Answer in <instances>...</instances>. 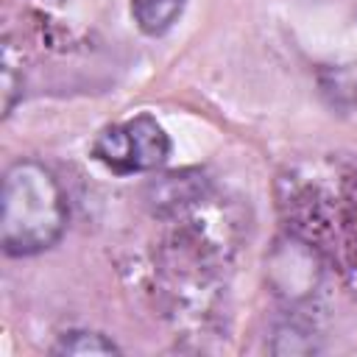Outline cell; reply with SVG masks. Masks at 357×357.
Segmentation results:
<instances>
[{
  "mask_svg": "<svg viewBox=\"0 0 357 357\" xmlns=\"http://www.w3.org/2000/svg\"><path fill=\"white\" fill-rule=\"evenodd\" d=\"M67 226V201L59 178L33 159H20L3 178L0 243L8 257H33L59 243Z\"/></svg>",
  "mask_w": 357,
  "mask_h": 357,
  "instance_id": "obj_1",
  "label": "cell"
},
{
  "mask_svg": "<svg viewBox=\"0 0 357 357\" xmlns=\"http://www.w3.org/2000/svg\"><path fill=\"white\" fill-rule=\"evenodd\" d=\"M92 153L114 173H142L167 159L170 139L151 114H137L126 123L109 126L95 139Z\"/></svg>",
  "mask_w": 357,
  "mask_h": 357,
  "instance_id": "obj_2",
  "label": "cell"
},
{
  "mask_svg": "<svg viewBox=\"0 0 357 357\" xmlns=\"http://www.w3.org/2000/svg\"><path fill=\"white\" fill-rule=\"evenodd\" d=\"M184 3L187 0H131V14L142 33L162 36L178 22Z\"/></svg>",
  "mask_w": 357,
  "mask_h": 357,
  "instance_id": "obj_3",
  "label": "cell"
},
{
  "mask_svg": "<svg viewBox=\"0 0 357 357\" xmlns=\"http://www.w3.org/2000/svg\"><path fill=\"white\" fill-rule=\"evenodd\" d=\"M59 354H114L117 346L98 332H70L56 346Z\"/></svg>",
  "mask_w": 357,
  "mask_h": 357,
  "instance_id": "obj_4",
  "label": "cell"
},
{
  "mask_svg": "<svg viewBox=\"0 0 357 357\" xmlns=\"http://www.w3.org/2000/svg\"><path fill=\"white\" fill-rule=\"evenodd\" d=\"M20 92H22V75L14 78L11 50L6 47V53H3V112H6V114H11V109H14L17 98H20Z\"/></svg>",
  "mask_w": 357,
  "mask_h": 357,
  "instance_id": "obj_5",
  "label": "cell"
}]
</instances>
